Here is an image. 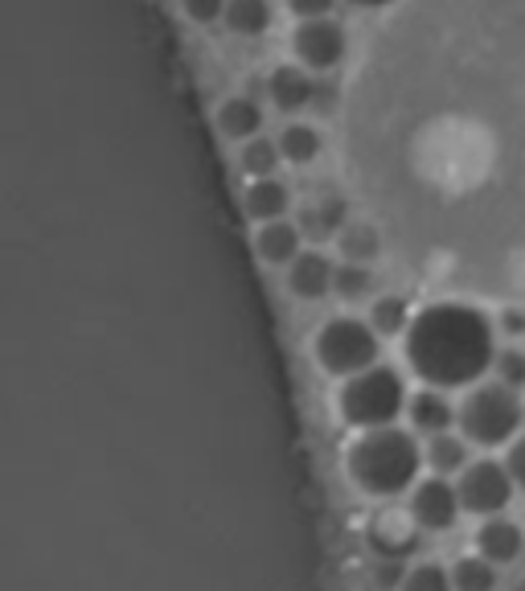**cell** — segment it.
<instances>
[{
    "mask_svg": "<svg viewBox=\"0 0 525 591\" xmlns=\"http://www.w3.org/2000/svg\"><path fill=\"white\" fill-rule=\"evenodd\" d=\"M419 268L492 300H525V0H423L373 103Z\"/></svg>",
    "mask_w": 525,
    "mask_h": 591,
    "instance_id": "cell-1",
    "label": "cell"
},
{
    "mask_svg": "<svg viewBox=\"0 0 525 591\" xmlns=\"http://www.w3.org/2000/svg\"><path fill=\"white\" fill-rule=\"evenodd\" d=\"M410 370L427 387H468L492 366V321L485 308L464 300H440L410 317L403 333Z\"/></svg>",
    "mask_w": 525,
    "mask_h": 591,
    "instance_id": "cell-2",
    "label": "cell"
},
{
    "mask_svg": "<svg viewBox=\"0 0 525 591\" xmlns=\"http://www.w3.org/2000/svg\"><path fill=\"white\" fill-rule=\"evenodd\" d=\"M419 464H423V448L415 444L410 432L394 423L361 432L345 452L349 481L370 497H394V493L410 489L419 476Z\"/></svg>",
    "mask_w": 525,
    "mask_h": 591,
    "instance_id": "cell-3",
    "label": "cell"
},
{
    "mask_svg": "<svg viewBox=\"0 0 525 591\" xmlns=\"http://www.w3.org/2000/svg\"><path fill=\"white\" fill-rule=\"evenodd\" d=\"M341 419L357 427V432H370V427H390L407 411V387L398 370L390 366H370V370L345 378V387L337 394Z\"/></svg>",
    "mask_w": 525,
    "mask_h": 591,
    "instance_id": "cell-4",
    "label": "cell"
},
{
    "mask_svg": "<svg viewBox=\"0 0 525 591\" xmlns=\"http://www.w3.org/2000/svg\"><path fill=\"white\" fill-rule=\"evenodd\" d=\"M464 439H473L480 448H497L517 436V427L525 419V406L517 399V390L505 382H492V387H476L456 411Z\"/></svg>",
    "mask_w": 525,
    "mask_h": 591,
    "instance_id": "cell-5",
    "label": "cell"
},
{
    "mask_svg": "<svg viewBox=\"0 0 525 591\" xmlns=\"http://www.w3.org/2000/svg\"><path fill=\"white\" fill-rule=\"evenodd\" d=\"M378 333L370 321L357 317H333L321 324V333L312 341V357L324 374L333 378H354V374L378 366Z\"/></svg>",
    "mask_w": 525,
    "mask_h": 591,
    "instance_id": "cell-6",
    "label": "cell"
},
{
    "mask_svg": "<svg viewBox=\"0 0 525 591\" xmlns=\"http://www.w3.org/2000/svg\"><path fill=\"white\" fill-rule=\"evenodd\" d=\"M349 50V37L341 29V21L333 17H312L300 21L296 34H291V54L296 62L308 67L312 74H329V70L341 67V58Z\"/></svg>",
    "mask_w": 525,
    "mask_h": 591,
    "instance_id": "cell-7",
    "label": "cell"
},
{
    "mask_svg": "<svg viewBox=\"0 0 525 591\" xmlns=\"http://www.w3.org/2000/svg\"><path fill=\"white\" fill-rule=\"evenodd\" d=\"M460 506L473 509V513H497V509L509 506L513 497V476H509L505 464L497 460H476L460 473Z\"/></svg>",
    "mask_w": 525,
    "mask_h": 591,
    "instance_id": "cell-8",
    "label": "cell"
},
{
    "mask_svg": "<svg viewBox=\"0 0 525 591\" xmlns=\"http://www.w3.org/2000/svg\"><path fill=\"white\" fill-rule=\"evenodd\" d=\"M460 509H464L460 506V493L448 485V476H427L410 493V522L419 525V530H431V534L456 525Z\"/></svg>",
    "mask_w": 525,
    "mask_h": 591,
    "instance_id": "cell-9",
    "label": "cell"
},
{
    "mask_svg": "<svg viewBox=\"0 0 525 591\" xmlns=\"http://www.w3.org/2000/svg\"><path fill=\"white\" fill-rule=\"evenodd\" d=\"M317 79H312V70L300 67V62H288V67H275L272 79H267V99L275 103V111H284V116H296V111H305L317 103Z\"/></svg>",
    "mask_w": 525,
    "mask_h": 591,
    "instance_id": "cell-10",
    "label": "cell"
},
{
    "mask_svg": "<svg viewBox=\"0 0 525 591\" xmlns=\"http://www.w3.org/2000/svg\"><path fill=\"white\" fill-rule=\"evenodd\" d=\"M333 275H337V263L324 251H300L288 268V292L296 300H324L333 292Z\"/></svg>",
    "mask_w": 525,
    "mask_h": 591,
    "instance_id": "cell-11",
    "label": "cell"
},
{
    "mask_svg": "<svg viewBox=\"0 0 525 591\" xmlns=\"http://www.w3.org/2000/svg\"><path fill=\"white\" fill-rule=\"evenodd\" d=\"M300 251H305V247H300V226H296V222L275 218V222H263V226L254 231V255H259L267 268H291Z\"/></svg>",
    "mask_w": 525,
    "mask_h": 591,
    "instance_id": "cell-12",
    "label": "cell"
},
{
    "mask_svg": "<svg viewBox=\"0 0 525 591\" xmlns=\"http://www.w3.org/2000/svg\"><path fill=\"white\" fill-rule=\"evenodd\" d=\"M214 119H218V132L226 140H235V144H247L254 135H263V107L251 95H230Z\"/></svg>",
    "mask_w": 525,
    "mask_h": 591,
    "instance_id": "cell-13",
    "label": "cell"
},
{
    "mask_svg": "<svg viewBox=\"0 0 525 591\" xmlns=\"http://www.w3.org/2000/svg\"><path fill=\"white\" fill-rule=\"evenodd\" d=\"M242 205H247V214H251L254 226H263V222L288 218L291 193H288V186H284L279 177H259V181H251V186H247V193H242Z\"/></svg>",
    "mask_w": 525,
    "mask_h": 591,
    "instance_id": "cell-14",
    "label": "cell"
},
{
    "mask_svg": "<svg viewBox=\"0 0 525 591\" xmlns=\"http://www.w3.org/2000/svg\"><path fill=\"white\" fill-rule=\"evenodd\" d=\"M407 415H410V427H419L423 436H440V432H448V427L456 423V411H452V403L440 394V387H427L419 390V394H410Z\"/></svg>",
    "mask_w": 525,
    "mask_h": 591,
    "instance_id": "cell-15",
    "label": "cell"
},
{
    "mask_svg": "<svg viewBox=\"0 0 525 591\" xmlns=\"http://www.w3.org/2000/svg\"><path fill=\"white\" fill-rule=\"evenodd\" d=\"M476 551L489 558V563H513L522 555V530L505 518H492V522L480 525L476 534Z\"/></svg>",
    "mask_w": 525,
    "mask_h": 591,
    "instance_id": "cell-16",
    "label": "cell"
},
{
    "mask_svg": "<svg viewBox=\"0 0 525 591\" xmlns=\"http://www.w3.org/2000/svg\"><path fill=\"white\" fill-rule=\"evenodd\" d=\"M222 21L235 37H263L272 29V0H226Z\"/></svg>",
    "mask_w": 525,
    "mask_h": 591,
    "instance_id": "cell-17",
    "label": "cell"
},
{
    "mask_svg": "<svg viewBox=\"0 0 525 591\" xmlns=\"http://www.w3.org/2000/svg\"><path fill=\"white\" fill-rule=\"evenodd\" d=\"M337 243L345 263H366L370 268L373 259H378V251H382V231L373 222H345L337 231Z\"/></svg>",
    "mask_w": 525,
    "mask_h": 591,
    "instance_id": "cell-18",
    "label": "cell"
},
{
    "mask_svg": "<svg viewBox=\"0 0 525 591\" xmlns=\"http://www.w3.org/2000/svg\"><path fill=\"white\" fill-rule=\"evenodd\" d=\"M279 153H284V161L288 165H312L317 156H321V149H324V140H321V132L312 128V123H300V119H291L288 128L279 132Z\"/></svg>",
    "mask_w": 525,
    "mask_h": 591,
    "instance_id": "cell-19",
    "label": "cell"
},
{
    "mask_svg": "<svg viewBox=\"0 0 525 591\" xmlns=\"http://www.w3.org/2000/svg\"><path fill=\"white\" fill-rule=\"evenodd\" d=\"M423 460L431 464V473L435 476H452V473H464L468 469V444L452 432H440V436L427 439V452Z\"/></svg>",
    "mask_w": 525,
    "mask_h": 591,
    "instance_id": "cell-20",
    "label": "cell"
},
{
    "mask_svg": "<svg viewBox=\"0 0 525 591\" xmlns=\"http://www.w3.org/2000/svg\"><path fill=\"white\" fill-rule=\"evenodd\" d=\"M370 324L378 338H398L410 329V305L403 296H378L370 305Z\"/></svg>",
    "mask_w": 525,
    "mask_h": 591,
    "instance_id": "cell-21",
    "label": "cell"
},
{
    "mask_svg": "<svg viewBox=\"0 0 525 591\" xmlns=\"http://www.w3.org/2000/svg\"><path fill=\"white\" fill-rule=\"evenodd\" d=\"M279 161H284L279 144H275V140H263V135L247 140V144H242V153H238V165H242V173H247L251 181H259V177H275Z\"/></svg>",
    "mask_w": 525,
    "mask_h": 591,
    "instance_id": "cell-22",
    "label": "cell"
},
{
    "mask_svg": "<svg viewBox=\"0 0 525 591\" xmlns=\"http://www.w3.org/2000/svg\"><path fill=\"white\" fill-rule=\"evenodd\" d=\"M452 588H456V591H492V588H497L492 563L485 555H480V558H460L456 571H452Z\"/></svg>",
    "mask_w": 525,
    "mask_h": 591,
    "instance_id": "cell-23",
    "label": "cell"
},
{
    "mask_svg": "<svg viewBox=\"0 0 525 591\" xmlns=\"http://www.w3.org/2000/svg\"><path fill=\"white\" fill-rule=\"evenodd\" d=\"M370 287H373V275L366 263H337L333 292H337L341 300H361V296H370Z\"/></svg>",
    "mask_w": 525,
    "mask_h": 591,
    "instance_id": "cell-24",
    "label": "cell"
},
{
    "mask_svg": "<svg viewBox=\"0 0 525 591\" xmlns=\"http://www.w3.org/2000/svg\"><path fill=\"white\" fill-rule=\"evenodd\" d=\"M398 591H456V588H452V575L443 571V567H435V563H419L415 571H407V579H403V588Z\"/></svg>",
    "mask_w": 525,
    "mask_h": 591,
    "instance_id": "cell-25",
    "label": "cell"
},
{
    "mask_svg": "<svg viewBox=\"0 0 525 591\" xmlns=\"http://www.w3.org/2000/svg\"><path fill=\"white\" fill-rule=\"evenodd\" d=\"M497 374H501V382L513 390L525 387V354L522 350H505V354L497 357Z\"/></svg>",
    "mask_w": 525,
    "mask_h": 591,
    "instance_id": "cell-26",
    "label": "cell"
},
{
    "mask_svg": "<svg viewBox=\"0 0 525 591\" xmlns=\"http://www.w3.org/2000/svg\"><path fill=\"white\" fill-rule=\"evenodd\" d=\"M181 9L193 25H210V21L226 17V0H181Z\"/></svg>",
    "mask_w": 525,
    "mask_h": 591,
    "instance_id": "cell-27",
    "label": "cell"
},
{
    "mask_svg": "<svg viewBox=\"0 0 525 591\" xmlns=\"http://www.w3.org/2000/svg\"><path fill=\"white\" fill-rule=\"evenodd\" d=\"M288 13L296 21H312V17H333V4L337 0H284Z\"/></svg>",
    "mask_w": 525,
    "mask_h": 591,
    "instance_id": "cell-28",
    "label": "cell"
},
{
    "mask_svg": "<svg viewBox=\"0 0 525 591\" xmlns=\"http://www.w3.org/2000/svg\"><path fill=\"white\" fill-rule=\"evenodd\" d=\"M505 469H509V476H513V485H522V489H525V436L509 448Z\"/></svg>",
    "mask_w": 525,
    "mask_h": 591,
    "instance_id": "cell-29",
    "label": "cell"
},
{
    "mask_svg": "<svg viewBox=\"0 0 525 591\" xmlns=\"http://www.w3.org/2000/svg\"><path fill=\"white\" fill-rule=\"evenodd\" d=\"M357 9H390V4H398V0H349Z\"/></svg>",
    "mask_w": 525,
    "mask_h": 591,
    "instance_id": "cell-30",
    "label": "cell"
}]
</instances>
